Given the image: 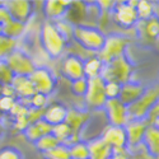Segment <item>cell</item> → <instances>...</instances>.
I'll list each match as a JSON object with an SVG mask.
<instances>
[{"instance_id":"obj_1","label":"cell","mask_w":159,"mask_h":159,"mask_svg":"<svg viewBox=\"0 0 159 159\" xmlns=\"http://www.w3.org/2000/svg\"><path fill=\"white\" fill-rule=\"evenodd\" d=\"M73 39L87 52H90L92 55H97L102 50L106 34L97 27L90 25H74L73 28Z\"/></svg>"},{"instance_id":"obj_2","label":"cell","mask_w":159,"mask_h":159,"mask_svg":"<svg viewBox=\"0 0 159 159\" xmlns=\"http://www.w3.org/2000/svg\"><path fill=\"white\" fill-rule=\"evenodd\" d=\"M39 41H41L42 48L51 59L60 57L66 48L68 41L64 38V36L57 30L56 24L54 22L46 20L39 32Z\"/></svg>"},{"instance_id":"obj_3","label":"cell","mask_w":159,"mask_h":159,"mask_svg":"<svg viewBox=\"0 0 159 159\" xmlns=\"http://www.w3.org/2000/svg\"><path fill=\"white\" fill-rule=\"evenodd\" d=\"M134 73V66L131 61L124 55L108 64L103 65L101 78L104 82H115L118 84H124L131 80V75Z\"/></svg>"},{"instance_id":"obj_4","label":"cell","mask_w":159,"mask_h":159,"mask_svg":"<svg viewBox=\"0 0 159 159\" xmlns=\"http://www.w3.org/2000/svg\"><path fill=\"white\" fill-rule=\"evenodd\" d=\"M159 101V82L145 88L143 96L127 107L130 120H147L150 110Z\"/></svg>"},{"instance_id":"obj_5","label":"cell","mask_w":159,"mask_h":159,"mask_svg":"<svg viewBox=\"0 0 159 159\" xmlns=\"http://www.w3.org/2000/svg\"><path fill=\"white\" fill-rule=\"evenodd\" d=\"M129 46V38L118 34V33H112L106 36V41L102 47V50L97 54V57L103 62L108 64L112 60L124 56L125 51Z\"/></svg>"},{"instance_id":"obj_6","label":"cell","mask_w":159,"mask_h":159,"mask_svg":"<svg viewBox=\"0 0 159 159\" xmlns=\"http://www.w3.org/2000/svg\"><path fill=\"white\" fill-rule=\"evenodd\" d=\"M104 83L106 82L101 76L88 79V89L85 96L83 97L87 111L92 112L103 110L106 102H107V97L104 93Z\"/></svg>"},{"instance_id":"obj_7","label":"cell","mask_w":159,"mask_h":159,"mask_svg":"<svg viewBox=\"0 0 159 159\" xmlns=\"http://www.w3.org/2000/svg\"><path fill=\"white\" fill-rule=\"evenodd\" d=\"M4 61L16 76H30L37 68L33 59L20 48L13 51Z\"/></svg>"},{"instance_id":"obj_8","label":"cell","mask_w":159,"mask_h":159,"mask_svg":"<svg viewBox=\"0 0 159 159\" xmlns=\"http://www.w3.org/2000/svg\"><path fill=\"white\" fill-rule=\"evenodd\" d=\"M138 2H121L115 5L112 10V20L121 28H131L138 24L139 18L136 13Z\"/></svg>"},{"instance_id":"obj_9","label":"cell","mask_w":159,"mask_h":159,"mask_svg":"<svg viewBox=\"0 0 159 159\" xmlns=\"http://www.w3.org/2000/svg\"><path fill=\"white\" fill-rule=\"evenodd\" d=\"M32 82L36 93L43 94L50 97L55 92L56 88V79L50 69L45 66H37L36 70L28 76Z\"/></svg>"},{"instance_id":"obj_10","label":"cell","mask_w":159,"mask_h":159,"mask_svg":"<svg viewBox=\"0 0 159 159\" xmlns=\"http://www.w3.org/2000/svg\"><path fill=\"white\" fill-rule=\"evenodd\" d=\"M108 147L112 148L113 153H120L127 150V135L126 130L122 126L107 125L102 130V135L99 136Z\"/></svg>"},{"instance_id":"obj_11","label":"cell","mask_w":159,"mask_h":159,"mask_svg":"<svg viewBox=\"0 0 159 159\" xmlns=\"http://www.w3.org/2000/svg\"><path fill=\"white\" fill-rule=\"evenodd\" d=\"M103 111L106 113V117H107L108 125L125 127L126 124L130 121L127 106L124 104L118 98L107 99V102H106L103 107Z\"/></svg>"},{"instance_id":"obj_12","label":"cell","mask_w":159,"mask_h":159,"mask_svg":"<svg viewBox=\"0 0 159 159\" xmlns=\"http://www.w3.org/2000/svg\"><path fill=\"white\" fill-rule=\"evenodd\" d=\"M4 5L9 10L11 19L27 24L34 11V3L30 0H8Z\"/></svg>"},{"instance_id":"obj_13","label":"cell","mask_w":159,"mask_h":159,"mask_svg":"<svg viewBox=\"0 0 159 159\" xmlns=\"http://www.w3.org/2000/svg\"><path fill=\"white\" fill-rule=\"evenodd\" d=\"M61 73L62 75L69 79L70 82H75L78 79L85 78L84 76V60L80 56L70 54L61 62Z\"/></svg>"},{"instance_id":"obj_14","label":"cell","mask_w":159,"mask_h":159,"mask_svg":"<svg viewBox=\"0 0 159 159\" xmlns=\"http://www.w3.org/2000/svg\"><path fill=\"white\" fill-rule=\"evenodd\" d=\"M149 124L147 120H130L126 126V135H127V148H134L143 144L145 132H147Z\"/></svg>"},{"instance_id":"obj_15","label":"cell","mask_w":159,"mask_h":159,"mask_svg":"<svg viewBox=\"0 0 159 159\" xmlns=\"http://www.w3.org/2000/svg\"><path fill=\"white\" fill-rule=\"evenodd\" d=\"M90 112L87 110H79V108H68V113H66V118H65V124L68 125L73 132L75 134V136H80L82 130L84 129V126L89 122L90 120Z\"/></svg>"},{"instance_id":"obj_16","label":"cell","mask_w":159,"mask_h":159,"mask_svg":"<svg viewBox=\"0 0 159 159\" xmlns=\"http://www.w3.org/2000/svg\"><path fill=\"white\" fill-rule=\"evenodd\" d=\"M71 2H65V0H48L43 3V13L45 17L50 22H57L65 18L66 13L70 8Z\"/></svg>"},{"instance_id":"obj_17","label":"cell","mask_w":159,"mask_h":159,"mask_svg":"<svg viewBox=\"0 0 159 159\" xmlns=\"http://www.w3.org/2000/svg\"><path fill=\"white\" fill-rule=\"evenodd\" d=\"M145 88L147 87H144L139 82L129 80L121 84V92H120V96H118V99L129 107V106L135 103L143 96V93L145 92Z\"/></svg>"},{"instance_id":"obj_18","label":"cell","mask_w":159,"mask_h":159,"mask_svg":"<svg viewBox=\"0 0 159 159\" xmlns=\"http://www.w3.org/2000/svg\"><path fill=\"white\" fill-rule=\"evenodd\" d=\"M66 113H68V107L64 106L62 103H60V102L48 103V106L45 108L43 120L54 127L56 125L65 122Z\"/></svg>"},{"instance_id":"obj_19","label":"cell","mask_w":159,"mask_h":159,"mask_svg":"<svg viewBox=\"0 0 159 159\" xmlns=\"http://www.w3.org/2000/svg\"><path fill=\"white\" fill-rule=\"evenodd\" d=\"M11 87L14 88L17 99L19 101H30L36 94L34 87L28 76H14Z\"/></svg>"},{"instance_id":"obj_20","label":"cell","mask_w":159,"mask_h":159,"mask_svg":"<svg viewBox=\"0 0 159 159\" xmlns=\"http://www.w3.org/2000/svg\"><path fill=\"white\" fill-rule=\"evenodd\" d=\"M48 134H52V126L50 124H47L45 120L31 124L27 129L23 131L24 138L27 139L28 141L33 143V144L37 140H39L41 138H43V136H46Z\"/></svg>"},{"instance_id":"obj_21","label":"cell","mask_w":159,"mask_h":159,"mask_svg":"<svg viewBox=\"0 0 159 159\" xmlns=\"http://www.w3.org/2000/svg\"><path fill=\"white\" fill-rule=\"evenodd\" d=\"M138 33L141 39L153 43L154 39L159 37V20L153 17L148 20L138 22Z\"/></svg>"},{"instance_id":"obj_22","label":"cell","mask_w":159,"mask_h":159,"mask_svg":"<svg viewBox=\"0 0 159 159\" xmlns=\"http://www.w3.org/2000/svg\"><path fill=\"white\" fill-rule=\"evenodd\" d=\"M87 143L89 149V159H111L113 155L112 148L108 147L101 138H96Z\"/></svg>"},{"instance_id":"obj_23","label":"cell","mask_w":159,"mask_h":159,"mask_svg":"<svg viewBox=\"0 0 159 159\" xmlns=\"http://www.w3.org/2000/svg\"><path fill=\"white\" fill-rule=\"evenodd\" d=\"M52 135H54L59 140V143L61 145H66V147H70L71 144H74V143L80 140L78 136H75L73 130L68 125H66L65 122L52 127Z\"/></svg>"},{"instance_id":"obj_24","label":"cell","mask_w":159,"mask_h":159,"mask_svg":"<svg viewBox=\"0 0 159 159\" xmlns=\"http://www.w3.org/2000/svg\"><path fill=\"white\" fill-rule=\"evenodd\" d=\"M144 147L152 155H159V130L152 126H148L147 132L143 140Z\"/></svg>"},{"instance_id":"obj_25","label":"cell","mask_w":159,"mask_h":159,"mask_svg":"<svg viewBox=\"0 0 159 159\" xmlns=\"http://www.w3.org/2000/svg\"><path fill=\"white\" fill-rule=\"evenodd\" d=\"M25 28H27V24L11 19L10 22H8L7 24H4L2 27V34L18 41V38H20L23 36V33L25 32Z\"/></svg>"},{"instance_id":"obj_26","label":"cell","mask_w":159,"mask_h":159,"mask_svg":"<svg viewBox=\"0 0 159 159\" xmlns=\"http://www.w3.org/2000/svg\"><path fill=\"white\" fill-rule=\"evenodd\" d=\"M103 65L104 64L97 57V55L88 57L87 60H84V76L87 79H93V78L101 76Z\"/></svg>"},{"instance_id":"obj_27","label":"cell","mask_w":159,"mask_h":159,"mask_svg":"<svg viewBox=\"0 0 159 159\" xmlns=\"http://www.w3.org/2000/svg\"><path fill=\"white\" fill-rule=\"evenodd\" d=\"M18 48V41L0 33V61H4L13 51Z\"/></svg>"},{"instance_id":"obj_28","label":"cell","mask_w":159,"mask_h":159,"mask_svg":"<svg viewBox=\"0 0 159 159\" xmlns=\"http://www.w3.org/2000/svg\"><path fill=\"white\" fill-rule=\"evenodd\" d=\"M59 145H60L59 140H57L54 135H52V134H48V135L41 138L39 140H37V141L34 143L36 149H37L39 153H41V154H45V153L52 150L54 148L59 147Z\"/></svg>"},{"instance_id":"obj_29","label":"cell","mask_w":159,"mask_h":159,"mask_svg":"<svg viewBox=\"0 0 159 159\" xmlns=\"http://www.w3.org/2000/svg\"><path fill=\"white\" fill-rule=\"evenodd\" d=\"M71 159H89L88 143L84 140H79L69 147Z\"/></svg>"},{"instance_id":"obj_30","label":"cell","mask_w":159,"mask_h":159,"mask_svg":"<svg viewBox=\"0 0 159 159\" xmlns=\"http://www.w3.org/2000/svg\"><path fill=\"white\" fill-rule=\"evenodd\" d=\"M136 13H138L139 22H144V20L153 18L154 17L153 2H147V0H140V2H138Z\"/></svg>"},{"instance_id":"obj_31","label":"cell","mask_w":159,"mask_h":159,"mask_svg":"<svg viewBox=\"0 0 159 159\" xmlns=\"http://www.w3.org/2000/svg\"><path fill=\"white\" fill-rule=\"evenodd\" d=\"M42 159H71L70 158L69 147L60 144L59 147H56L52 150L42 154Z\"/></svg>"},{"instance_id":"obj_32","label":"cell","mask_w":159,"mask_h":159,"mask_svg":"<svg viewBox=\"0 0 159 159\" xmlns=\"http://www.w3.org/2000/svg\"><path fill=\"white\" fill-rule=\"evenodd\" d=\"M14 74L10 70V68L7 65L5 61H0V84L2 85H9L13 83Z\"/></svg>"},{"instance_id":"obj_33","label":"cell","mask_w":159,"mask_h":159,"mask_svg":"<svg viewBox=\"0 0 159 159\" xmlns=\"http://www.w3.org/2000/svg\"><path fill=\"white\" fill-rule=\"evenodd\" d=\"M0 159H24V157L16 147H4L0 149Z\"/></svg>"},{"instance_id":"obj_34","label":"cell","mask_w":159,"mask_h":159,"mask_svg":"<svg viewBox=\"0 0 159 159\" xmlns=\"http://www.w3.org/2000/svg\"><path fill=\"white\" fill-rule=\"evenodd\" d=\"M88 89V79L82 78L75 82H71V92L78 97H84Z\"/></svg>"},{"instance_id":"obj_35","label":"cell","mask_w":159,"mask_h":159,"mask_svg":"<svg viewBox=\"0 0 159 159\" xmlns=\"http://www.w3.org/2000/svg\"><path fill=\"white\" fill-rule=\"evenodd\" d=\"M121 92V84L115 82H106L104 83V93L107 99H115L118 98Z\"/></svg>"},{"instance_id":"obj_36","label":"cell","mask_w":159,"mask_h":159,"mask_svg":"<svg viewBox=\"0 0 159 159\" xmlns=\"http://www.w3.org/2000/svg\"><path fill=\"white\" fill-rule=\"evenodd\" d=\"M48 106V97L36 93L31 99H30V107L36 108V110H45Z\"/></svg>"},{"instance_id":"obj_37","label":"cell","mask_w":159,"mask_h":159,"mask_svg":"<svg viewBox=\"0 0 159 159\" xmlns=\"http://www.w3.org/2000/svg\"><path fill=\"white\" fill-rule=\"evenodd\" d=\"M18 99L16 98H10V97H4L2 96L0 97V111H2L4 115L10 113V111L14 107V104L17 103Z\"/></svg>"},{"instance_id":"obj_38","label":"cell","mask_w":159,"mask_h":159,"mask_svg":"<svg viewBox=\"0 0 159 159\" xmlns=\"http://www.w3.org/2000/svg\"><path fill=\"white\" fill-rule=\"evenodd\" d=\"M43 113H45V110H36V108L30 107L28 112H27V120H28L30 125L43 120Z\"/></svg>"},{"instance_id":"obj_39","label":"cell","mask_w":159,"mask_h":159,"mask_svg":"<svg viewBox=\"0 0 159 159\" xmlns=\"http://www.w3.org/2000/svg\"><path fill=\"white\" fill-rule=\"evenodd\" d=\"M28 126H30V122H28V120H27V115H25V116H19V117H16V118H14L13 127H14L16 130L23 132Z\"/></svg>"},{"instance_id":"obj_40","label":"cell","mask_w":159,"mask_h":159,"mask_svg":"<svg viewBox=\"0 0 159 159\" xmlns=\"http://www.w3.org/2000/svg\"><path fill=\"white\" fill-rule=\"evenodd\" d=\"M10 20H11V16H10L9 10L7 9V7L4 5V2H3V4L0 5V27H3L4 24H7Z\"/></svg>"},{"instance_id":"obj_41","label":"cell","mask_w":159,"mask_h":159,"mask_svg":"<svg viewBox=\"0 0 159 159\" xmlns=\"http://www.w3.org/2000/svg\"><path fill=\"white\" fill-rule=\"evenodd\" d=\"M2 96H4V97H10V98H16V99H17L16 90H14V88L11 87V84H9V85H3V88H2Z\"/></svg>"},{"instance_id":"obj_42","label":"cell","mask_w":159,"mask_h":159,"mask_svg":"<svg viewBox=\"0 0 159 159\" xmlns=\"http://www.w3.org/2000/svg\"><path fill=\"white\" fill-rule=\"evenodd\" d=\"M159 117V101L154 104V107L150 110L149 115H148V118H147V121L149 120H153V118H158Z\"/></svg>"},{"instance_id":"obj_43","label":"cell","mask_w":159,"mask_h":159,"mask_svg":"<svg viewBox=\"0 0 159 159\" xmlns=\"http://www.w3.org/2000/svg\"><path fill=\"white\" fill-rule=\"evenodd\" d=\"M111 159H130V158H129V154L126 150V152H120V153H113Z\"/></svg>"},{"instance_id":"obj_44","label":"cell","mask_w":159,"mask_h":159,"mask_svg":"<svg viewBox=\"0 0 159 159\" xmlns=\"http://www.w3.org/2000/svg\"><path fill=\"white\" fill-rule=\"evenodd\" d=\"M153 7H154V17L159 20V2H153Z\"/></svg>"},{"instance_id":"obj_45","label":"cell","mask_w":159,"mask_h":159,"mask_svg":"<svg viewBox=\"0 0 159 159\" xmlns=\"http://www.w3.org/2000/svg\"><path fill=\"white\" fill-rule=\"evenodd\" d=\"M155 48H157V51H159V37H157L155 39H154V41H153V43H152Z\"/></svg>"},{"instance_id":"obj_46","label":"cell","mask_w":159,"mask_h":159,"mask_svg":"<svg viewBox=\"0 0 159 159\" xmlns=\"http://www.w3.org/2000/svg\"><path fill=\"white\" fill-rule=\"evenodd\" d=\"M4 135V126H3V122H0V139L3 138Z\"/></svg>"},{"instance_id":"obj_47","label":"cell","mask_w":159,"mask_h":159,"mask_svg":"<svg viewBox=\"0 0 159 159\" xmlns=\"http://www.w3.org/2000/svg\"><path fill=\"white\" fill-rule=\"evenodd\" d=\"M4 117H5V115H4V113H3L2 111H0V122L3 121V118H4Z\"/></svg>"},{"instance_id":"obj_48","label":"cell","mask_w":159,"mask_h":159,"mask_svg":"<svg viewBox=\"0 0 159 159\" xmlns=\"http://www.w3.org/2000/svg\"><path fill=\"white\" fill-rule=\"evenodd\" d=\"M2 88H3V85L0 84V97H2Z\"/></svg>"},{"instance_id":"obj_49","label":"cell","mask_w":159,"mask_h":159,"mask_svg":"<svg viewBox=\"0 0 159 159\" xmlns=\"http://www.w3.org/2000/svg\"><path fill=\"white\" fill-rule=\"evenodd\" d=\"M130 159H140V158H136V157H129Z\"/></svg>"},{"instance_id":"obj_50","label":"cell","mask_w":159,"mask_h":159,"mask_svg":"<svg viewBox=\"0 0 159 159\" xmlns=\"http://www.w3.org/2000/svg\"><path fill=\"white\" fill-rule=\"evenodd\" d=\"M0 33H2V27H0Z\"/></svg>"},{"instance_id":"obj_51","label":"cell","mask_w":159,"mask_h":159,"mask_svg":"<svg viewBox=\"0 0 159 159\" xmlns=\"http://www.w3.org/2000/svg\"><path fill=\"white\" fill-rule=\"evenodd\" d=\"M2 4H3V2H0V5H2Z\"/></svg>"}]
</instances>
